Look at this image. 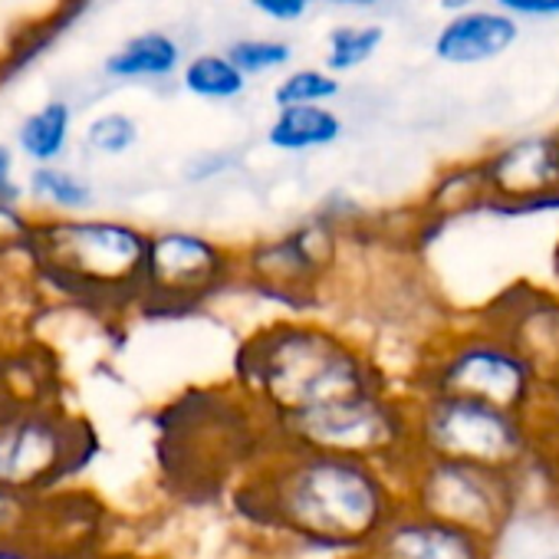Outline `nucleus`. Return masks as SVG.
I'll list each match as a JSON object with an SVG mask.
<instances>
[{
    "label": "nucleus",
    "instance_id": "obj_12",
    "mask_svg": "<svg viewBox=\"0 0 559 559\" xmlns=\"http://www.w3.org/2000/svg\"><path fill=\"white\" fill-rule=\"evenodd\" d=\"M490 333H497L507 346H513L543 382L559 379V290L530 284L503 287L497 297H490L477 317Z\"/></svg>",
    "mask_w": 559,
    "mask_h": 559
},
{
    "label": "nucleus",
    "instance_id": "obj_14",
    "mask_svg": "<svg viewBox=\"0 0 559 559\" xmlns=\"http://www.w3.org/2000/svg\"><path fill=\"white\" fill-rule=\"evenodd\" d=\"M523 24L500 8L451 14L431 37V53L444 67H484L507 57L520 44Z\"/></svg>",
    "mask_w": 559,
    "mask_h": 559
},
{
    "label": "nucleus",
    "instance_id": "obj_16",
    "mask_svg": "<svg viewBox=\"0 0 559 559\" xmlns=\"http://www.w3.org/2000/svg\"><path fill=\"white\" fill-rule=\"evenodd\" d=\"M181 70H185V50L165 31L135 34L106 57V76L126 83H158V80H171L175 73L181 76Z\"/></svg>",
    "mask_w": 559,
    "mask_h": 559
},
{
    "label": "nucleus",
    "instance_id": "obj_20",
    "mask_svg": "<svg viewBox=\"0 0 559 559\" xmlns=\"http://www.w3.org/2000/svg\"><path fill=\"white\" fill-rule=\"evenodd\" d=\"M227 57L237 63V70L247 80H263V76H284L294 70L297 47L287 37H270V34H253V37H237L227 44Z\"/></svg>",
    "mask_w": 559,
    "mask_h": 559
},
{
    "label": "nucleus",
    "instance_id": "obj_30",
    "mask_svg": "<svg viewBox=\"0 0 559 559\" xmlns=\"http://www.w3.org/2000/svg\"><path fill=\"white\" fill-rule=\"evenodd\" d=\"M0 559H44V552L27 539H0Z\"/></svg>",
    "mask_w": 559,
    "mask_h": 559
},
{
    "label": "nucleus",
    "instance_id": "obj_17",
    "mask_svg": "<svg viewBox=\"0 0 559 559\" xmlns=\"http://www.w3.org/2000/svg\"><path fill=\"white\" fill-rule=\"evenodd\" d=\"M178 80L188 96H194L201 103H214V106L243 99V93L250 86V80L237 70V63L227 57V50H207V53L191 57Z\"/></svg>",
    "mask_w": 559,
    "mask_h": 559
},
{
    "label": "nucleus",
    "instance_id": "obj_2",
    "mask_svg": "<svg viewBox=\"0 0 559 559\" xmlns=\"http://www.w3.org/2000/svg\"><path fill=\"white\" fill-rule=\"evenodd\" d=\"M399 385L372 346L320 317L266 320L234 356V389L266 425Z\"/></svg>",
    "mask_w": 559,
    "mask_h": 559
},
{
    "label": "nucleus",
    "instance_id": "obj_27",
    "mask_svg": "<svg viewBox=\"0 0 559 559\" xmlns=\"http://www.w3.org/2000/svg\"><path fill=\"white\" fill-rule=\"evenodd\" d=\"M313 0H250V11L273 27H294L310 17Z\"/></svg>",
    "mask_w": 559,
    "mask_h": 559
},
{
    "label": "nucleus",
    "instance_id": "obj_24",
    "mask_svg": "<svg viewBox=\"0 0 559 559\" xmlns=\"http://www.w3.org/2000/svg\"><path fill=\"white\" fill-rule=\"evenodd\" d=\"M139 135L142 129L129 112H103L86 126V145L106 158H119L132 152L139 145Z\"/></svg>",
    "mask_w": 559,
    "mask_h": 559
},
{
    "label": "nucleus",
    "instance_id": "obj_22",
    "mask_svg": "<svg viewBox=\"0 0 559 559\" xmlns=\"http://www.w3.org/2000/svg\"><path fill=\"white\" fill-rule=\"evenodd\" d=\"M428 207L444 217L484 211V181H480L477 162L471 158V162H461V165L441 171V178L435 181V188L428 194Z\"/></svg>",
    "mask_w": 559,
    "mask_h": 559
},
{
    "label": "nucleus",
    "instance_id": "obj_8",
    "mask_svg": "<svg viewBox=\"0 0 559 559\" xmlns=\"http://www.w3.org/2000/svg\"><path fill=\"white\" fill-rule=\"evenodd\" d=\"M343 250V224L333 214H313L273 237L247 243L240 250V284L297 317H310L340 273Z\"/></svg>",
    "mask_w": 559,
    "mask_h": 559
},
{
    "label": "nucleus",
    "instance_id": "obj_1",
    "mask_svg": "<svg viewBox=\"0 0 559 559\" xmlns=\"http://www.w3.org/2000/svg\"><path fill=\"white\" fill-rule=\"evenodd\" d=\"M240 520L280 543L326 556L362 552L405 510L395 471L326 451L273 444L234 484Z\"/></svg>",
    "mask_w": 559,
    "mask_h": 559
},
{
    "label": "nucleus",
    "instance_id": "obj_13",
    "mask_svg": "<svg viewBox=\"0 0 559 559\" xmlns=\"http://www.w3.org/2000/svg\"><path fill=\"white\" fill-rule=\"evenodd\" d=\"M346 559H500V549L477 533L405 507L362 552Z\"/></svg>",
    "mask_w": 559,
    "mask_h": 559
},
{
    "label": "nucleus",
    "instance_id": "obj_9",
    "mask_svg": "<svg viewBox=\"0 0 559 559\" xmlns=\"http://www.w3.org/2000/svg\"><path fill=\"white\" fill-rule=\"evenodd\" d=\"M234 284H240L237 247L191 227L152 230L142 313L181 317L217 300Z\"/></svg>",
    "mask_w": 559,
    "mask_h": 559
},
{
    "label": "nucleus",
    "instance_id": "obj_33",
    "mask_svg": "<svg viewBox=\"0 0 559 559\" xmlns=\"http://www.w3.org/2000/svg\"><path fill=\"white\" fill-rule=\"evenodd\" d=\"M44 559H126V556H109V552H96V549H73V552H50Z\"/></svg>",
    "mask_w": 559,
    "mask_h": 559
},
{
    "label": "nucleus",
    "instance_id": "obj_5",
    "mask_svg": "<svg viewBox=\"0 0 559 559\" xmlns=\"http://www.w3.org/2000/svg\"><path fill=\"white\" fill-rule=\"evenodd\" d=\"M415 454L464 461L549 484V464L533 415H516L474 399L408 395Z\"/></svg>",
    "mask_w": 559,
    "mask_h": 559
},
{
    "label": "nucleus",
    "instance_id": "obj_28",
    "mask_svg": "<svg viewBox=\"0 0 559 559\" xmlns=\"http://www.w3.org/2000/svg\"><path fill=\"white\" fill-rule=\"evenodd\" d=\"M493 8L510 14L520 24H549L559 21V0H497Z\"/></svg>",
    "mask_w": 559,
    "mask_h": 559
},
{
    "label": "nucleus",
    "instance_id": "obj_26",
    "mask_svg": "<svg viewBox=\"0 0 559 559\" xmlns=\"http://www.w3.org/2000/svg\"><path fill=\"white\" fill-rule=\"evenodd\" d=\"M533 421H536L543 454H546V464H549V474H552V493L559 497V379L546 382Z\"/></svg>",
    "mask_w": 559,
    "mask_h": 559
},
{
    "label": "nucleus",
    "instance_id": "obj_31",
    "mask_svg": "<svg viewBox=\"0 0 559 559\" xmlns=\"http://www.w3.org/2000/svg\"><path fill=\"white\" fill-rule=\"evenodd\" d=\"M435 4L444 17H451V14H464V11H477V8H493L497 0H435Z\"/></svg>",
    "mask_w": 559,
    "mask_h": 559
},
{
    "label": "nucleus",
    "instance_id": "obj_7",
    "mask_svg": "<svg viewBox=\"0 0 559 559\" xmlns=\"http://www.w3.org/2000/svg\"><path fill=\"white\" fill-rule=\"evenodd\" d=\"M266 428L273 444L369 461L395 474L415 454L412 399L402 385L385 392L353 395L304 415L280 418L270 421Z\"/></svg>",
    "mask_w": 559,
    "mask_h": 559
},
{
    "label": "nucleus",
    "instance_id": "obj_21",
    "mask_svg": "<svg viewBox=\"0 0 559 559\" xmlns=\"http://www.w3.org/2000/svg\"><path fill=\"white\" fill-rule=\"evenodd\" d=\"M70 122H73V112L60 99L47 103L44 109L27 116L24 126L17 129V142H21L24 155H31L40 165H50L53 158H60L67 148V139H70Z\"/></svg>",
    "mask_w": 559,
    "mask_h": 559
},
{
    "label": "nucleus",
    "instance_id": "obj_19",
    "mask_svg": "<svg viewBox=\"0 0 559 559\" xmlns=\"http://www.w3.org/2000/svg\"><path fill=\"white\" fill-rule=\"evenodd\" d=\"M343 93V80L320 67H294L276 76L270 90L273 109H307V106H333Z\"/></svg>",
    "mask_w": 559,
    "mask_h": 559
},
{
    "label": "nucleus",
    "instance_id": "obj_18",
    "mask_svg": "<svg viewBox=\"0 0 559 559\" xmlns=\"http://www.w3.org/2000/svg\"><path fill=\"white\" fill-rule=\"evenodd\" d=\"M385 47V27L379 21H343L326 31L323 40V67L333 76H349L372 63Z\"/></svg>",
    "mask_w": 559,
    "mask_h": 559
},
{
    "label": "nucleus",
    "instance_id": "obj_15",
    "mask_svg": "<svg viewBox=\"0 0 559 559\" xmlns=\"http://www.w3.org/2000/svg\"><path fill=\"white\" fill-rule=\"evenodd\" d=\"M346 135V119L333 106H307V109H276L266 122V145L284 155H307L333 148Z\"/></svg>",
    "mask_w": 559,
    "mask_h": 559
},
{
    "label": "nucleus",
    "instance_id": "obj_35",
    "mask_svg": "<svg viewBox=\"0 0 559 559\" xmlns=\"http://www.w3.org/2000/svg\"><path fill=\"white\" fill-rule=\"evenodd\" d=\"M552 139H556V152H559V122H556V129H552Z\"/></svg>",
    "mask_w": 559,
    "mask_h": 559
},
{
    "label": "nucleus",
    "instance_id": "obj_11",
    "mask_svg": "<svg viewBox=\"0 0 559 559\" xmlns=\"http://www.w3.org/2000/svg\"><path fill=\"white\" fill-rule=\"evenodd\" d=\"M80 435L76 425L44 412L0 421V487L40 497L86 461Z\"/></svg>",
    "mask_w": 559,
    "mask_h": 559
},
{
    "label": "nucleus",
    "instance_id": "obj_10",
    "mask_svg": "<svg viewBox=\"0 0 559 559\" xmlns=\"http://www.w3.org/2000/svg\"><path fill=\"white\" fill-rule=\"evenodd\" d=\"M474 162L484 181V211L500 217L559 211V152L552 129L503 139Z\"/></svg>",
    "mask_w": 559,
    "mask_h": 559
},
{
    "label": "nucleus",
    "instance_id": "obj_29",
    "mask_svg": "<svg viewBox=\"0 0 559 559\" xmlns=\"http://www.w3.org/2000/svg\"><path fill=\"white\" fill-rule=\"evenodd\" d=\"M24 198V188L14 181V155L8 145H0V207H14Z\"/></svg>",
    "mask_w": 559,
    "mask_h": 559
},
{
    "label": "nucleus",
    "instance_id": "obj_32",
    "mask_svg": "<svg viewBox=\"0 0 559 559\" xmlns=\"http://www.w3.org/2000/svg\"><path fill=\"white\" fill-rule=\"evenodd\" d=\"M317 8H340V11H379L389 0H313Z\"/></svg>",
    "mask_w": 559,
    "mask_h": 559
},
{
    "label": "nucleus",
    "instance_id": "obj_3",
    "mask_svg": "<svg viewBox=\"0 0 559 559\" xmlns=\"http://www.w3.org/2000/svg\"><path fill=\"white\" fill-rule=\"evenodd\" d=\"M152 234L129 221L63 217L31 230L27 247L50 284L96 310H142Z\"/></svg>",
    "mask_w": 559,
    "mask_h": 559
},
{
    "label": "nucleus",
    "instance_id": "obj_6",
    "mask_svg": "<svg viewBox=\"0 0 559 559\" xmlns=\"http://www.w3.org/2000/svg\"><path fill=\"white\" fill-rule=\"evenodd\" d=\"M399 480L408 510L490 543H500L530 503V477L464 461L412 454L402 464Z\"/></svg>",
    "mask_w": 559,
    "mask_h": 559
},
{
    "label": "nucleus",
    "instance_id": "obj_23",
    "mask_svg": "<svg viewBox=\"0 0 559 559\" xmlns=\"http://www.w3.org/2000/svg\"><path fill=\"white\" fill-rule=\"evenodd\" d=\"M31 188H34V194H37L40 201H50L53 207L70 211V214L86 211V207L93 204V188H90L80 175H73V171H67V168H53V165L34 168Z\"/></svg>",
    "mask_w": 559,
    "mask_h": 559
},
{
    "label": "nucleus",
    "instance_id": "obj_34",
    "mask_svg": "<svg viewBox=\"0 0 559 559\" xmlns=\"http://www.w3.org/2000/svg\"><path fill=\"white\" fill-rule=\"evenodd\" d=\"M526 559H559V543L546 539L543 546H536L533 552H526Z\"/></svg>",
    "mask_w": 559,
    "mask_h": 559
},
{
    "label": "nucleus",
    "instance_id": "obj_25",
    "mask_svg": "<svg viewBox=\"0 0 559 559\" xmlns=\"http://www.w3.org/2000/svg\"><path fill=\"white\" fill-rule=\"evenodd\" d=\"M44 516V497L0 487V539H27L34 543V526Z\"/></svg>",
    "mask_w": 559,
    "mask_h": 559
},
{
    "label": "nucleus",
    "instance_id": "obj_36",
    "mask_svg": "<svg viewBox=\"0 0 559 559\" xmlns=\"http://www.w3.org/2000/svg\"><path fill=\"white\" fill-rule=\"evenodd\" d=\"M556 270H559V253H556Z\"/></svg>",
    "mask_w": 559,
    "mask_h": 559
},
{
    "label": "nucleus",
    "instance_id": "obj_4",
    "mask_svg": "<svg viewBox=\"0 0 559 559\" xmlns=\"http://www.w3.org/2000/svg\"><path fill=\"white\" fill-rule=\"evenodd\" d=\"M408 395H451L487 402L516 415H536L546 382L497 333L471 320L428 340L402 376Z\"/></svg>",
    "mask_w": 559,
    "mask_h": 559
}]
</instances>
